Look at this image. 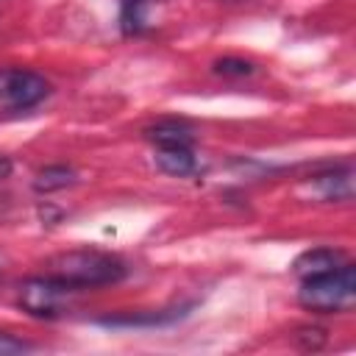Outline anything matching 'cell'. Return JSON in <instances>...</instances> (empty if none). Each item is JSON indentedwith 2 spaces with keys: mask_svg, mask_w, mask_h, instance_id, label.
I'll list each match as a JSON object with an SVG mask.
<instances>
[{
  "mask_svg": "<svg viewBox=\"0 0 356 356\" xmlns=\"http://www.w3.org/2000/svg\"><path fill=\"white\" fill-rule=\"evenodd\" d=\"M47 273L61 278L64 284H70L72 289H95V286H108L125 278L128 267L111 256V253H100V250H67L58 253L56 259L47 261Z\"/></svg>",
  "mask_w": 356,
  "mask_h": 356,
  "instance_id": "obj_1",
  "label": "cell"
},
{
  "mask_svg": "<svg viewBox=\"0 0 356 356\" xmlns=\"http://www.w3.org/2000/svg\"><path fill=\"white\" fill-rule=\"evenodd\" d=\"M298 300L303 309L317 312V314H331V312H348L356 300V270L350 261H345L342 267L323 273V275H312L300 281L298 289Z\"/></svg>",
  "mask_w": 356,
  "mask_h": 356,
  "instance_id": "obj_2",
  "label": "cell"
},
{
  "mask_svg": "<svg viewBox=\"0 0 356 356\" xmlns=\"http://www.w3.org/2000/svg\"><path fill=\"white\" fill-rule=\"evenodd\" d=\"M78 289H72L70 284H64L61 278L44 273V275H36V278H28L22 286H19V306L22 312H28L31 317H42V320H53V317H61L72 300Z\"/></svg>",
  "mask_w": 356,
  "mask_h": 356,
  "instance_id": "obj_3",
  "label": "cell"
},
{
  "mask_svg": "<svg viewBox=\"0 0 356 356\" xmlns=\"http://www.w3.org/2000/svg\"><path fill=\"white\" fill-rule=\"evenodd\" d=\"M47 92L50 83L39 72L22 67H0V108L8 111L33 108L47 97Z\"/></svg>",
  "mask_w": 356,
  "mask_h": 356,
  "instance_id": "obj_4",
  "label": "cell"
},
{
  "mask_svg": "<svg viewBox=\"0 0 356 356\" xmlns=\"http://www.w3.org/2000/svg\"><path fill=\"white\" fill-rule=\"evenodd\" d=\"M309 195H314L323 203H348L353 200V170L350 167H334L320 175H314L306 184Z\"/></svg>",
  "mask_w": 356,
  "mask_h": 356,
  "instance_id": "obj_5",
  "label": "cell"
},
{
  "mask_svg": "<svg viewBox=\"0 0 356 356\" xmlns=\"http://www.w3.org/2000/svg\"><path fill=\"white\" fill-rule=\"evenodd\" d=\"M348 259L342 250L337 248H312L306 253H300L292 264V273L303 281V278H312V275H323V273H331L337 267H342Z\"/></svg>",
  "mask_w": 356,
  "mask_h": 356,
  "instance_id": "obj_6",
  "label": "cell"
},
{
  "mask_svg": "<svg viewBox=\"0 0 356 356\" xmlns=\"http://www.w3.org/2000/svg\"><path fill=\"white\" fill-rule=\"evenodd\" d=\"M156 167L167 175H178L186 178L197 170V159L192 153V147L184 145H172V147H156Z\"/></svg>",
  "mask_w": 356,
  "mask_h": 356,
  "instance_id": "obj_7",
  "label": "cell"
},
{
  "mask_svg": "<svg viewBox=\"0 0 356 356\" xmlns=\"http://www.w3.org/2000/svg\"><path fill=\"white\" fill-rule=\"evenodd\" d=\"M161 0H120V28L128 36L145 33L150 28V11Z\"/></svg>",
  "mask_w": 356,
  "mask_h": 356,
  "instance_id": "obj_8",
  "label": "cell"
},
{
  "mask_svg": "<svg viewBox=\"0 0 356 356\" xmlns=\"http://www.w3.org/2000/svg\"><path fill=\"white\" fill-rule=\"evenodd\" d=\"M145 136L156 145V147H172V145H184V147H192L195 142V134L189 125L178 122V120H161L156 125H150L145 131Z\"/></svg>",
  "mask_w": 356,
  "mask_h": 356,
  "instance_id": "obj_9",
  "label": "cell"
},
{
  "mask_svg": "<svg viewBox=\"0 0 356 356\" xmlns=\"http://www.w3.org/2000/svg\"><path fill=\"white\" fill-rule=\"evenodd\" d=\"M75 184V170L72 167H67V164H50V167H44V170H39L36 172V178H33V189L36 192H58V189H67V186H72Z\"/></svg>",
  "mask_w": 356,
  "mask_h": 356,
  "instance_id": "obj_10",
  "label": "cell"
},
{
  "mask_svg": "<svg viewBox=\"0 0 356 356\" xmlns=\"http://www.w3.org/2000/svg\"><path fill=\"white\" fill-rule=\"evenodd\" d=\"M253 64L245 61V58H234V56H225V58H217L214 61V72L222 75V78H245V75H253Z\"/></svg>",
  "mask_w": 356,
  "mask_h": 356,
  "instance_id": "obj_11",
  "label": "cell"
},
{
  "mask_svg": "<svg viewBox=\"0 0 356 356\" xmlns=\"http://www.w3.org/2000/svg\"><path fill=\"white\" fill-rule=\"evenodd\" d=\"M31 348H33L31 342H25V339H19L8 331H0V356H17V353H25Z\"/></svg>",
  "mask_w": 356,
  "mask_h": 356,
  "instance_id": "obj_12",
  "label": "cell"
},
{
  "mask_svg": "<svg viewBox=\"0 0 356 356\" xmlns=\"http://www.w3.org/2000/svg\"><path fill=\"white\" fill-rule=\"evenodd\" d=\"M298 337H303L306 342H303V348H320L323 345V339H325V331H320V328H300L298 331Z\"/></svg>",
  "mask_w": 356,
  "mask_h": 356,
  "instance_id": "obj_13",
  "label": "cell"
},
{
  "mask_svg": "<svg viewBox=\"0 0 356 356\" xmlns=\"http://www.w3.org/2000/svg\"><path fill=\"white\" fill-rule=\"evenodd\" d=\"M0 270H3V267H0Z\"/></svg>",
  "mask_w": 356,
  "mask_h": 356,
  "instance_id": "obj_14",
  "label": "cell"
}]
</instances>
